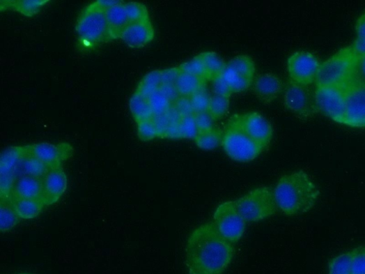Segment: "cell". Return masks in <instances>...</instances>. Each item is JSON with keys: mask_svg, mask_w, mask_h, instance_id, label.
Segmentation results:
<instances>
[{"mask_svg": "<svg viewBox=\"0 0 365 274\" xmlns=\"http://www.w3.org/2000/svg\"><path fill=\"white\" fill-rule=\"evenodd\" d=\"M287 67L291 82L309 86L316 81L320 64L313 54L300 51L289 56Z\"/></svg>", "mask_w": 365, "mask_h": 274, "instance_id": "30bf717a", "label": "cell"}, {"mask_svg": "<svg viewBox=\"0 0 365 274\" xmlns=\"http://www.w3.org/2000/svg\"><path fill=\"white\" fill-rule=\"evenodd\" d=\"M235 254L233 243L214 224L205 223L190 234L185 250L189 274H224Z\"/></svg>", "mask_w": 365, "mask_h": 274, "instance_id": "6da1fadb", "label": "cell"}, {"mask_svg": "<svg viewBox=\"0 0 365 274\" xmlns=\"http://www.w3.org/2000/svg\"><path fill=\"white\" fill-rule=\"evenodd\" d=\"M222 145L231 160L240 163L253 162L265 150L241 129L236 115L231 118L226 125Z\"/></svg>", "mask_w": 365, "mask_h": 274, "instance_id": "277c9868", "label": "cell"}, {"mask_svg": "<svg viewBox=\"0 0 365 274\" xmlns=\"http://www.w3.org/2000/svg\"><path fill=\"white\" fill-rule=\"evenodd\" d=\"M212 89H214L215 95L228 98H231L233 95L222 75L215 81H212Z\"/></svg>", "mask_w": 365, "mask_h": 274, "instance_id": "b9f144b4", "label": "cell"}, {"mask_svg": "<svg viewBox=\"0 0 365 274\" xmlns=\"http://www.w3.org/2000/svg\"><path fill=\"white\" fill-rule=\"evenodd\" d=\"M210 96L205 87L190 98L191 103L195 113L205 112L208 111Z\"/></svg>", "mask_w": 365, "mask_h": 274, "instance_id": "74e56055", "label": "cell"}, {"mask_svg": "<svg viewBox=\"0 0 365 274\" xmlns=\"http://www.w3.org/2000/svg\"><path fill=\"white\" fill-rule=\"evenodd\" d=\"M222 76L228 84L233 95L247 90L254 83L253 80L243 77L226 68Z\"/></svg>", "mask_w": 365, "mask_h": 274, "instance_id": "f546056e", "label": "cell"}, {"mask_svg": "<svg viewBox=\"0 0 365 274\" xmlns=\"http://www.w3.org/2000/svg\"><path fill=\"white\" fill-rule=\"evenodd\" d=\"M236 116L241 129L265 149L273 135L270 121L257 112Z\"/></svg>", "mask_w": 365, "mask_h": 274, "instance_id": "4fadbf2b", "label": "cell"}, {"mask_svg": "<svg viewBox=\"0 0 365 274\" xmlns=\"http://www.w3.org/2000/svg\"><path fill=\"white\" fill-rule=\"evenodd\" d=\"M352 252V274H365V248H357Z\"/></svg>", "mask_w": 365, "mask_h": 274, "instance_id": "f35d334b", "label": "cell"}, {"mask_svg": "<svg viewBox=\"0 0 365 274\" xmlns=\"http://www.w3.org/2000/svg\"><path fill=\"white\" fill-rule=\"evenodd\" d=\"M48 0H2L0 2V9L4 10H13L22 15L33 17L38 15L40 10L49 3Z\"/></svg>", "mask_w": 365, "mask_h": 274, "instance_id": "ffe728a7", "label": "cell"}, {"mask_svg": "<svg viewBox=\"0 0 365 274\" xmlns=\"http://www.w3.org/2000/svg\"><path fill=\"white\" fill-rule=\"evenodd\" d=\"M75 31L77 48L81 52H93L111 40L106 10L100 1L90 3L81 11L76 22Z\"/></svg>", "mask_w": 365, "mask_h": 274, "instance_id": "3957f363", "label": "cell"}, {"mask_svg": "<svg viewBox=\"0 0 365 274\" xmlns=\"http://www.w3.org/2000/svg\"><path fill=\"white\" fill-rule=\"evenodd\" d=\"M155 29L150 19L130 22L120 36V39L130 47L139 49L153 41Z\"/></svg>", "mask_w": 365, "mask_h": 274, "instance_id": "9a60e30c", "label": "cell"}, {"mask_svg": "<svg viewBox=\"0 0 365 274\" xmlns=\"http://www.w3.org/2000/svg\"><path fill=\"white\" fill-rule=\"evenodd\" d=\"M178 128L181 139H194L198 133L194 114L180 117Z\"/></svg>", "mask_w": 365, "mask_h": 274, "instance_id": "e575fe53", "label": "cell"}, {"mask_svg": "<svg viewBox=\"0 0 365 274\" xmlns=\"http://www.w3.org/2000/svg\"><path fill=\"white\" fill-rule=\"evenodd\" d=\"M27 146L29 153L47 165L50 169L62 167V162L74 153L73 148L68 143L54 144L40 142Z\"/></svg>", "mask_w": 365, "mask_h": 274, "instance_id": "7c38bea8", "label": "cell"}, {"mask_svg": "<svg viewBox=\"0 0 365 274\" xmlns=\"http://www.w3.org/2000/svg\"><path fill=\"white\" fill-rule=\"evenodd\" d=\"M329 274H352V252H345L332 259L328 266Z\"/></svg>", "mask_w": 365, "mask_h": 274, "instance_id": "1f68e13d", "label": "cell"}, {"mask_svg": "<svg viewBox=\"0 0 365 274\" xmlns=\"http://www.w3.org/2000/svg\"><path fill=\"white\" fill-rule=\"evenodd\" d=\"M352 128H365V83L347 89L344 123Z\"/></svg>", "mask_w": 365, "mask_h": 274, "instance_id": "5bb4252c", "label": "cell"}, {"mask_svg": "<svg viewBox=\"0 0 365 274\" xmlns=\"http://www.w3.org/2000/svg\"><path fill=\"white\" fill-rule=\"evenodd\" d=\"M180 73L178 66L162 70V84L176 85Z\"/></svg>", "mask_w": 365, "mask_h": 274, "instance_id": "7bdbcfd3", "label": "cell"}, {"mask_svg": "<svg viewBox=\"0 0 365 274\" xmlns=\"http://www.w3.org/2000/svg\"><path fill=\"white\" fill-rule=\"evenodd\" d=\"M356 69L365 83V56L358 58Z\"/></svg>", "mask_w": 365, "mask_h": 274, "instance_id": "7dc6e473", "label": "cell"}, {"mask_svg": "<svg viewBox=\"0 0 365 274\" xmlns=\"http://www.w3.org/2000/svg\"><path fill=\"white\" fill-rule=\"evenodd\" d=\"M162 84V70H155L147 73L139 82L137 91L148 98L159 90Z\"/></svg>", "mask_w": 365, "mask_h": 274, "instance_id": "f1b7e54d", "label": "cell"}, {"mask_svg": "<svg viewBox=\"0 0 365 274\" xmlns=\"http://www.w3.org/2000/svg\"><path fill=\"white\" fill-rule=\"evenodd\" d=\"M130 109L137 124L143 121L152 119L155 116L148 98L140 94L137 91H135V93L130 98Z\"/></svg>", "mask_w": 365, "mask_h": 274, "instance_id": "cb8c5ba5", "label": "cell"}, {"mask_svg": "<svg viewBox=\"0 0 365 274\" xmlns=\"http://www.w3.org/2000/svg\"><path fill=\"white\" fill-rule=\"evenodd\" d=\"M205 82L197 76L180 71L176 87L180 97L190 98L205 87Z\"/></svg>", "mask_w": 365, "mask_h": 274, "instance_id": "603a6c76", "label": "cell"}, {"mask_svg": "<svg viewBox=\"0 0 365 274\" xmlns=\"http://www.w3.org/2000/svg\"><path fill=\"white\" fill-rule=\"evenodd\" d=\"M42 196V178L22 175L15 183L10 199H40Z\"/></svg>", "mask_w": 365, "mask_h": 274, "instance_id": "ac0fdd59", "label": "cell"}, {"mask_svg": "<svg viewBox=\"0 0 365 274\" xmlns=\"http://www.w3.org/2000/svg\"><path fill=\"white\" fill-rule=\"evenodd\" d=\"M10 200L19 218L24 220L37 218L46 206L42 199H15Z\"/></svg>", "mask_w": 365, "mask_h": 274, "instance_id": "44dd1931", "label": "cell"}, {"mask_svg": "<svg viewBox=\"0 0 365 274\" xmlns=\"http://www.w3.org/2000/svg\"><path fill=\"white\" fill-rule=\"evenodd\" d=\"M27 152V145L10 146L3 151L0 160L1 199H10L15 183L20 173L22 161Z\"/></svg>", "mask_w": 365, "mask_h": 274, "instance_id": "9c48e42d", "label": "cell"}, {"mask_svg": "<svg viewBox=\"0 0 365 274\" xmlns=\"http://www.w3.org/2000/svg\"><path fill=\"white\" fill-rule=\"evenodd\" d=\"M194 118L198 132H204L215 128L214 119L207 112L195 113Z\"/></svg>", "mask_w": 365, "mask_h": 274, "instance_id": "60d3db41", "label": "cell"}, {"mask_svg": "<svg viewBox=\"0 0 365 274\" xmlns=\"http://www.w3.org/2000/svg\"><path fill=\"white\" fill-rule=\"evenodd\" d=\"M148 100L155 116L168 112L173 105V102L162 93L160 89L148 97Z\"/></svg>", "mask_w": 365, "mask_h": 274, "instance_id": "d6a6232c", "label": "cell"}, {"mask_svg": "<svg viewBox=\"0 0 365 274\" xmlns=\"http://www.w3.org/2000/svg\"><path fill=\"white\" fill-rule=\"evenodd\" d=\"M42 186L46 206L57 202L68 188V178L63 167L50 169L42 178Z\"/></svg>", "mask_w": 365, "mask_h": 274, "instance_id": "2e32d148", "label": "cell"}, {"mask_svg": "<svg viewBox=\"0 0 365 274\" xmlns=\"http://www.w3.org/2000/svg\"><path fill=\"white\" fill-rule=\"evenodd\" d=\"M347 89L341 86H316L314 93L318 111L343 124L346 109Z\"/></svg>", "mask_w": 365, "mask_h": 274, "instance_id": "52a82bcc", "label": "cell"}, {"mask_svg": "<svg viewBox=\"0 0 365 274\" xmlns=\"http://www.w3.org/2000/svg\"><path fill=\"white\" fill-rule=\"evenodd\" d=\"M247 222H258L276 214L279 207L274 192L267 187L256 188L235 201Z\"/></svg>", "mask_w": 365, "mask_h": 274, "instance_id": "8992f818", "label": "cell"}, {"mask_svg": "<svg viewBox=\"0 0 365 274\" xmlns=\"http://www.w3.org/2000/svg\"><path fill=\"white\" fill-rule=\"evenodd\" d=\"M137 135L143 142H149L158 138V132L153 119L138 123Z\"/></svg>", "mask_w": 365, "mask_h": 274, "instance_id": "d590c367", "label": "cell"}, {"mask_svg": "<svg viewBox=\"0 0 365 274\" xmlns=\"http://www.w3.org/2000/svg\"><path fill=\"white\" fill-rule=\"evenodd\" d=\"M160 90L173 103L180 98L176 85L162 84Z\"/></svg>", "mask_w": 365, "mask_h": 274, "instance_id": "ee69618b", "label": "cell"}, {"mask_svg": "<svg viewBox=\"0 0 365 274\" xmlns=\"http://www.w3.org/2000/svg\"><path fill=\"white\" fill-rule=\"evenodd\" d=\"M125 8L130 22L150 19L148 8L143 3L138 2H127L125 3Z\"/></svg>", "mask_w": 365, "mask_h": 274, "instance_id": "836d02e7", "label": "cell"}, {"mask_svg": "<svg viewBox=\"0 0 365 274\" xmlns=\"http://www.w3.org/2000/svg\"><path fill=\"white\" fill-rule=\"evenodd\" d=\"M223 135L224 132L215 127L210 130L198 132L194 140L199 149L212 150L222 144Z\"/></svg>", "mask_w": 365, "mask_h": 274, "instance_id": "83f0119b", "label": "cell"}, {"mask_svg": "<svg viewBox=\"0 0 365 274\" xmlns=\"http://www.w3.org/2000/svg\"><path fill=\"white\" fill-rule=\"evenodd\" d=\"M173 109L180 117L194 115L195 114L190 98L180 97L172 105Z\"/></svg>", "mask_w": 365, "mask_h": 274, "instance_id": "ab89813d", "label": "cell"}, {"mask_svg": "<svg viewBox=\"0 0 365 274\" xmlns=\"http://www.w3.org/2000/svg\"><path fill=\"white\" fill-rule=\"evenodd\" d=\"M252 86L254 94L265 105H269L275 100L284 88L281 79L270 73L258 75Z\"/></svg>", "mask_w": 365, "mask_h": 274, "instance_id": "e0dca14e", "label": "cell"}, {"mask_svg": "<svg viewBox=\"0 0 365 274\" xmlns=\"http://www.w3.org/2000/svg\"><path fill=\"white\" fill-rule=\"evenodd\" d=\"M49 170L47 165L30 154L28 150L26 155L22 161L20 171L22 175L43 178Z\"/></svg>", "mask_w": 365, "mask_h": 274, "instance_id": "4316f807", "label": "cell"}, {"mask_svg": "<svg viewBox=\"0 0 365 274\" xmlns=\"http://www.w3.org/2000/svg\"><path fill=\"white\" fill-rule=\"evenodd\" d=\"M10 199H1L0 206V230L3 233L13 229L20 221Z\"/></svg>", "mask_w": 365, "mask_h": 274, "instance_id": "484cf974", "label": "cell"}, {"mask_svg": "<svg viewBox=\"0 0 365 274\" xmlns=\"http://www.w3.org/2000/svg\"><path fill=\"white\" fill-rule=\"evenodd\" d=\"M284 102L288 110L302 119L309 118L318 112L314 96L309 86L291 81L286 87Z\"/></svg>", "mask_w": 365, "mask_h": 274, "instance_id": "8fae6325", "label": "cell"}, {"mask_svg": "<svg viewBox=\"0 0 365 274\" xmlns=\"http://www.w3.org/2000/svg\"><path fill=\"white\" fill-rule=\"evenodd\" d=\"M20 274H31V273H21Z\"/></svg>", "mask_w": 365, "mask_h": 274, "instance_id": "c3c4849f", "label": "cell"}, {"mask_svg": "<svg viewBox=\"0 0 365 274\" xmlns=\"http://www.w3.org/2000/svg\"><path fill=\"white\" fill-rule=\"evenodd\" d=\"M226 68L243 77L254 81L256 65L254 59L249 55L240 54L234 56L226 63Z\"/></svg>", "mask_w": 365, "mask_h": 274, "instance_id": "d4e9b609", "label": "cell"}, {"mask_svg": "<svg viewBox=\"0 0 365 274\" xmlns=\"http://www.w3.org/2000/svg\"><path fill=\"white\" fill-rule=\"evenodd\" d=\"M357 61L351 46L341 50L320 65L316 86H344L356 69Z\"/></svg>", "mask_w": 365, "mask_h": 274, "instance_id": "5b68a950", "label": "cell"}, {"mask_svg": "<svg viewBox=\"0 0 365 274\" xmlns=\"http://www.w3.org/2000/svg\"><path fill=\"white\" fill-rule=\"evenodd\" d=\"M198 55L204 67L207 81H215L224 73L226 63L219 54L204 52Z\"/></svg>", "mask_w": 365, "mask_h": 274, "instance_id": "7402d4cb", "label": "cell"}, {"mask_svg": "<svg viewBox=\"0 0 365 274\" xmlns=\"http://www.w3.org/2000/svg\"><path fill=\"white\" fill-rule=\"evenodd\" d=\"M178 67L181 72L194 75L207 81L205 69L199 55Z\"/></svg>", "mask_w": 365, "mask_h": 274, "instance_id": "8d00e7d4", "label": "cell"}, {"mask_svg": "<svg viewBox=\"0 0 365 274\" xmlns=\"http://www.w3.org/2000/svg\"><path fill=\"white\" fill-rule=\"evenodd\" d=\"M230 107V98L214 95L210 96L207 112L215 121L224 117Z\"/></svg>", "mask_w": 365, "mask_h": 274, "instance_id": "4dcf8cb0", "label": "cell"}, {"mask_svg": "<svg viewBox=\"0 0 365 274\" xmlns=\"http://www.w3.org/2000/svg\"><path fill=\"white\" fill-rule=\"evenodd\" d=\"M212 220L218 231L232 243L238 242L245 233L247 222L240 214L235 201L221 204Z\"/></svg>", "mask_w": 365, "mask_h": 274, "instance_id": "ba28073f", "label": "cell"}, {"mask_svg": "<svg viewBox=\"0 0 365 274\" xmlns=\"http://www.w3.org/2000/svg\"><path fill=\"white\" fill-rule=\"evenodd\" d=\"M125 3L123 1H118V3L106 10L111 40L120 38L121 33L130 23Z\"/></svg>", "mask_w": 365, "mask_h": 274, "instance_id": "d6986e66", "label": "cell"}, {"mask_svg": "<svg viewBox=\"0 0 365 274\" xmlns=\"http://www.w3.org/2000/svg\"><path fill=\"white\" fill-rule=\"evenodd\" d=\"M351 47L358 58L365 56V39L357 38Z\"/></svg>", "mask_w": 365, "mask_h": 274, "instance_id": "f6af8a7d", "label": "cell"}, {"mask_svg": "<svg viewBox=\"0 0 365 274\" xmlns=\"http://www.w3.org/2000/svg\"><path fill=\"white\" fill-rule=\"evenodd\" d=\"M357 38L365 39V13L357 20L355 26Z\"/></svg>", "mask_w": 365, "mask_h": 274, "instance_id": "bcb514c9", "label": "cell"}, {"mask_svg": "<svg viewBox=\"0 0 365 274\" xmlns=\"http://www.w3.org/2000/svg\"><path fill=\"white\" fill-rule=\"evenodd\" d=\"M273 192L279 208L289 217L311 210L320 193L311 176L303 171L281 176Z\"/></svg>", "mask_w": 365, "mask_h": 274, "instance_id": "7a4b0ae2", "label": "cell"}]
</instances>
